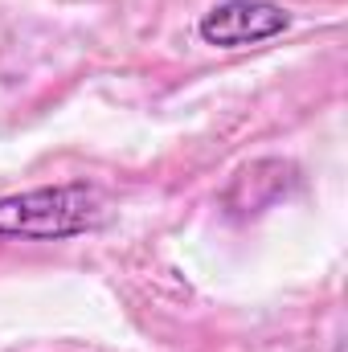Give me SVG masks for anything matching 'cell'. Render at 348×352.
<instances>
[{"label": "cell", "instance_id": "6da1fadb", "mask_svg": "<svg viewBox=\"0 0 348 352\" xmlns=\"http://www.w3.org/2000/svg\"><path fill=\"white\" fill-rule=\"evenodd\" d=\"M102 192L90 184H50L0 197V242H62L102 226Z\"/></svg>", "mask_w": 348, "mask_h": 352}, {"label": "cell", "instance_id": "7a4b0ae2", "mask_svg": "<svg viewBox=\"0 0 348 352\" xmlns=\"http://www.w3.org/2000/svg\"><path fill=\"white\" fill-rule=\"evenodd\" d=\"M287 29H291V12L274 0H221L197 25L201 41L217 45V50L259 45V41H270Z\"/></svg>", "mask_w": 348, "mask_h": 352}]
</instances>
